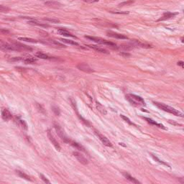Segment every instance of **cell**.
Instances as JSON below:
<instances>
[{"instance_id":"obj_28","label":"cell","mask_w":184,"mask_h":184,"mask_svg":"<svg viewBox=\"0 0 184 184\" xmlns=\"http://www.w3.org/2000/svg\"><path fill=\"white\" fill-rule=\"evenodd\" d=\"M134 3V1H132V0H127V1L126 2H123L122 3H120L119 5V7H124V6H130L131 5H132Z\"/></svg>"},{"instance_id":"obj_10","label":"cell","mask_w":184,"mask_h":184,"mask_svg":"<svg viewBox=\"0 0 184 184\" xmlns=\"http://www.w3.org/2000/svg\"><path fill=\"white\" fill-rule=\"evenodd\" d=\"M45 44H48L49 45H51L53 47H55V48H66L65 45H64L63 44H61L55 40H48V42H45Z\"/></svg>"},{"instance_id":"obj_4","label":"cell","mask_w":184,"mask_h":184,"mask_svg":"<svg viewBox=\"0 0 184 184\" xmlns=\"http://www.w3.org/2000/svg\"><path fill=\"white\" fill-rule=\"evenodd\" d=\"M54 127H55V131H56L57 134H58V136L61 138V140H63L65 142L69 143L70 140H69V138H68V137H67V136L65 135V134L64 131L63 130V129H62V128H61L58 124H54Z\"/></svg>"},{"instance_id":"obj_23","label":"cell","mask_w":184,"mask_h":184,"mask_svg":"<svg viewBox=\"0 0 184 184\" xmlns=\"http://www.w3.org/2000/svg\"><path fill=\"white\" fill-rule=\"evenodd\" d=\"M132 42H133V43H134V45H138V46H140V47H141V48H151V47H152V46H151V45H147V44H144V43H140L139 41H137V40H132Z\"/></svg>"},{"instance_id":"obj_36","label":"cell","mask_w":184,"mask_h":184,"mask_svg":"<svg viewBox=\"0 0 184 184\" xmlns=\"http://www.w3.org/2000/svg\"><path fill=\"white\" fill-rule=\"evenodd\" d=\"M22 58H20V57H15V58H11L10 60V61H20V60H22Z\"/></svg>"},{"instance_id":"obj_26","label":"cell","mask_w":184,"mask_h":184,"mask_svg":"<svg viewBox=\"0 0 184 184\" xmlns=\"http://www.w3.org/2000/svg\"><path fill=\"white\" fill-rule=\"evenodd\" d=\"M97 109H98L102 114H107V111H106L105 108H104L100 103H99V102L97 103Z\"/></svg>"},{"instance_id":"obj_9","label":"cell","mask_w":184,"mask_h":184,"mask_svg":"<svg viewBox=\"0 0 184 184\" xmlns=\"http://www.w3.org/2000/svg\"><path fill=\"white\" fill-rule=\"evenodd\" d=\"M73 155L76 157V159L81 162V163H82L83 165H87L88 163V160L86 158V157H84L81 153H79V152H73Z\"/></svg>"},{"instance_id":"obj_41","label":"cell","mask_w":184,"mask_h":184,"mask_svg":"<svg viewBox=\"0 0 184 184\" xmlns=\"http://www.w3.org/2000/svg\"><path fill=\"white\" fill-rule=\"evenodd\" d=\"M178 65H180L181 68H183V67H184V64H183V61H179V62H178Z\"/></svg>"},{"instance_id":"obj_31","label":"cell","mask_w":184,"mask_h":184,"mask_svg":"<svg viewBox=\"0 0 184 184\" xmlns=\"http://www.w3.org/2000/svg\"><path fill=\"white\" fill-rule=\"evenodd\" d=\"M36 107H37V109H38V111L40 112V113H43V114H45V109L43 108V107L41 106V105H40L39 104H38V103H36Z\"/></svg>"},{"instance_id":"obj_6","label":"cell","mask_w":184,"mask_h":184,"mask_svg":"<svg viewBox=\"0 0 184 184\" xmlns=\"http://www.w3.org/2000/svg\"><path fill=\"white\" fill-rule=\"evenodd\" d=\"M95 134L97 135V136L98 137V138L101 140V142H102L104 145H106V146H107V147H112V142H111L105 136L102 135V134H100L99 132H97V131H95Z\"/></svg>"},{"instance_id":"obj_32","label":"cell","mask_w":184,"mask_h":184,"mask_svg":"<svg viewBox=\"0 0 184 184\" xmlns=\"http://www.w3.org/2000/svg\"><path fill=\"white\" fill-rule=\"evenodd\" d=\"M19 123H20V125L25 130H27V125L26 124V122L24 121V120H20L19 121Z\"/></svg>"},{"instance_id":"obj_12","label":"cell","mask_w":184,"mask_h":184,"mask_svg":"<svg viewBox=\"0 0 184 184\" xmlns=\"http://www.w3.org/2000/svg\"><path fill=\"white\" fill-rule=\"evenodd\" d=\"M12 114L10 113V112L7 109H4L2 112V117L4 120L5 121H8L12 118Z\"/></svg>"},{"instance_id":"obj_27","label":"cell","mask_w":184,"mask_h":184,"mask_svg":"<svg viewBox=\"0 0 184 184\" xmlns=\"http://www.w3.org/2000/svg\"><path fill=\"white\" fill-rule=\"evenodd\" d=\"M20 40H22L25 42H27V43H38V41L35 39H32V38H19Z\"/></svg>"},{"instance_id":"obj_16","label":"cell","mask_w":184,"mask_h":184,"mask_svg":"<svg viewBox=\"0 0 184 184\" xmlns=\"http://www.w3.org/2000/svg\"><path fill=\"white\" fill-rule=\"evenodd\" d=\"M144 119H145L148 123H150V124H152V125H155V126H157V127H160V128H162V129H163V130H166V128H165L162 124H159V123H157L155 121H154V120H152V119H150V118L144 117Z\"/></svg>"},{"instance_id":"obj_25","label":"cell","mask_w":184,"mask_h":184,"mask_svg":"<svg viewBox=\"0 0 184 184\" xmlns=\"http://www.w3.org/2000/svg\"><path fill=\"white\" fill-rule=\"evenodd\" d=\"M60 40L63 43H67V44H69V45H76V46H78V43L73 41V40H67V39H63V38H61L60 39Z\"/></svg>"},{"instance_id":"obj_33","label":"cell","mask_w":184,"mask_h":184,"mask_svg":"<svg viewBox=\"0 0 184 184\" xmlns=\"http://www.w3.org/2000/svg\"><path fill=\"white\" fill-rule=\"evenodd\" d=\"M9 11V8L2 5H0V12H7Z\"/></svg>"},{"instance_id":"obj_18","label":"cell","mask_w":184,"mask_h":184,"mask_svg":"<svg viewBox=\"0 0 184 184\" xmlns=\"http://www.w3.org/2000/svg\"><path fill=\"white\" fill-rule=\"evenodd\" d=\"M36 57L39 58H41V59H45V60H48V59H52L53 57L51 56H49L48 55L45 54V53H43L42 52H38L36 54H35Z\"/></svg>"},{"instance_id":"obj_29","label":"cell","mask_w":184,"mask_h":184,"mask_svg":"<svg viewBox=\"0 0 184 184\" xmlns=\"http://www.w3.org/2000/svg\"><path fill=\"white\" fill-rule=\"evenodd\" d=\"M152 158L155 160V161H157V162H158L159 163H160V164H162V165H165V166H168V167H169L170 168V165H168V164H167L166 162H165L164 161H162V160H160L157 157H156V156H155L154 155H152Z\"/></svg>"},{"instance_id":"obj_5","label":"cell","mask_w":184,"mask_h":184,"mask_svg":"<svg viewBox=\"0 0 184 184\" xmlns=\"http://www.w3.org/2000/svg\"><path fill=\"white\" fill-rule=\"evenodd\" d=\"M77 68L79 69L81 71H83L87 73H91L94 72V70L92 69L88 64L86 63H79L77 65Z\"/></svg>"},{"instance_id":"obj_1","label":"cell","mask_w":184,"mask_h":184,"mask_svg":"<svg viewBox=\"0 0 184 184\" xmlns=\"http://www.w3.org/2000/svg\"><path fill=\"white\" fill-rule=\"evenodd\" d=\"M153 103H154V104L157 107H158L159 109H162V110H163L165 112H167L168 113L173 114L175 116L181 117H183V114L180 112L178 111L177 109H174V108H173V107H171L170 106L165 105V104H164L162 103H159V102H154Z\"/></svg>"},{"instance_id":"obj_19","label":"cell","mask_w":184,"mask_h":184,"mask_svg":"<svg viewBox=\"0 0 184 184\" xmlns=\"http://www.w3.org/2000/svg\"><path fill=\"white\" fill-rule=\"evenodd\" d=\"M36 59L32 58V57H27V58H22V62H24L26 64H32V63H34L35 62H36Z\"/></svg>"},{"instance_id":"obj_17","label":"cell","mask_w":184,"mask_h":184,"mask_svg":"<svg viewBox=\"0 0 184 184\" xmlns=\"http://www.w3.org/2000/svg\"><path fill=\"white\" fill-rule=\"evenodd\" d=\"M58 32L61 35H63V36H65V37H71V38H76V36H74L73 35H72L71 33H70L68 31H67L66 30H64V29H58Z\"/></svg>"},{"instance_id":"obj_7","label":"cell","mask_w":184,"mask_h":184,"mask_svg":"<svg viewBox=\"0 0 184 184\" xmlns=\"http://www.w3.org/2000/svg\"><path fill=\"white\" fill-rule=\"evenodd\" d=\"M48 138H49V140H50V142H52V144L54 145V147H55V149L57 150H58V151H60V145H59V143L58 142V141L54 138V137H53V135H52V133L50 132V130H48Z\"/></svg>"},{"instance_id":"obj_38","label":"cell","mask_w":184,"mask_h":184,"mask_svg":"<svg viewBox=\"0 0 184 184\" xmlns=\"http://www.w3.org/2000/svg\"><path fill=\"white\" fill-rule=\"evenodd\" d=\"M112 12L115 13V14H123V15L129 14V12Z\"/></svg>"},{"instance_id":"obj_37","label":"cell","mask_w":184,"mask_h":184,"mask_svg":"<svg viewBox=\"0 0 184 184\" xmlns=\"http://www.w3.org/2000/svg\"><path fill=\"white\" fill-rule=\"evenodd\" d=\"M40 178H41V179L45 182V183H50V182L43 175H42V174H40Z\"/></svg>"},{"instance_id":"obj_11","label":"cell","mask_w":184,"mask_h":184,"mask_svg":"<svg viewBox=\"0 0 184 184\" xmlns=\"http://www.w3.org/2000/svg\"><path fill=\"white\" fill-rule=\"evenodd\" d=\"M178 13H175V12H166V13H164L162 17H160L158 21H163V20H169L170 18H173L174 17L175 15H177Z\"/></svg>"},{"instance_id":"obj_30","label":"cell","mask_w":184,"mask_h":184,"mask_svg":"<svg viewBox=\"0 0 184 184\" xmlns=\"http://www.w3.org/2000/svg\"><path fill=\"white\" fill-rule=\"evenodd\" d=\"M120 117H122V119H124V121H125L126 122H127V123H128L129 124H130V125H135V124H133V123H132V122H131V121H130V119H129L128 117H127L126 116H124V115H122V114H121V115H120Z\"/></svg>"},{"instance_id":"obj_22","label":"cell","mask_w":184,"mask_h":184,"mask_svg":"<svg viewBox=\"0 0 184 184\" xmlns=\"http://www.w3.org/2000/svg\"><path fill=\"white\" fill-rule=\"evenodd\" d=\"M28 23L30 24V25H37V26H40V27L41 26V27H49V25L40 23V22H38L35 20H32V21H29Z\"/></svg>"},{"instance_id":"obj_34","label":"cell","mask_w":184,"mask_h":184,"mask_svg":"<svg viewBox=\"0 0 184 184\" xmlns=\"http://www.w3.org/2000/svg\"><path fill=\"white\" fill-rule=\"evenodd\" d=\"M44 20L48 21V22H53V23H58V22H60L58 20H56V19H51V18H44Z\"/></svg>"},{"instance_id":"obj_2","label":"cell","mask_w":184,"mask_h":184,"mask_svg":"<svg viewBox=\"0 0 184 184\" xmlns=\"http://www.w3.org/2000/svg\"><path fill=\"white\" fill-rule=\"evenodd\" d=\"M127 99L132 104L135 105V106H145V102L144 101V99L137 95L135 94H127L126 96Z\"/></svg>"},{"instance_id":"obj_42","label":"cell","mask_w":184,"mask_h":184,"mask_svg":"<svg viewBox=\"0 0 184 184\" xmlns=\"http://www.w3.org/2000/svg\"><path fill=\"white\" fill-rule=\"evenodd\" d=\"M83 1L86 2H94L93 0H83Z\"/></svg>"},{"instance_id":"obj_8","label":"cell","mask_w":184,"mask_h":184,"mask_svg":"<svg viewBox=\"0 0 184 184\" xmlns=\"http://www.w3.org/2000/svg\"><path fill=\"white\" fill-rule=\"evenodd\" d=\"M107 35H108V36L112 37V38H117V39H121V40L128 39V38H127V36H125L124 35L119 34V33H117V32H112V31H111V30L107 31Z\"/></svg>"},{"instance_id":"obj_3","label":"cell","mask_w":184,"mask_h":184,"mask_svg":"<svg viewBox=\"0 0 184 184\" xmlns=\"http://www.w3.org/2000/svg\"><path fill=\"white\" fill-rule=\"evenodd\" d=\"M0 49L4 51H19L15 44H9L0 40Z\"/></svg>"},{"instance_id":"obj_35","label":"cell","mask_w":184,"mask_h":184,"mask_svg":"<svg viewBox=\"0 0 184 184\" xmlns=\"http://www.w3.org/2000/svg\"><path fill=\"white\" fill-rule=\"evenodd\" d=\"M53 111L54 112V113L55 114V115H59L60 114V109H59V108L58 107H53Z\"/></svg>"},{"instance_id":"obj_14","label":"cell","mask_w":184,"mask_h":184,"mask_svg":"<svg viewBox=\"0 0 184 184\" xmlns=\"http://www.w3.org/2000/svg\"><path fill=\"white\" fill-rule=\"evenodd\" d=\"M14 44L17 46V48H18V50H19V51H22V50H32V48H31L30 47L27 46V45H25L20 44V43H14Z\"/></svg>"},{"instance_id":"obj_40","label":"cell","mask_w":184,"mask_h":184,"mask_svg":"<svg viewBox=\"0 0 184 184\" xmlns=\"http://www.w3.org/2000/svg\"><path fill=\"white\" fill-rule=\"evenodd\" d=\"M120 55H122V56H124V57H128V56H130V54L129 53H121Z\"/></svg>"},{"instance_id":"obj_24","label":"cell","mask_w":184,"mask_h":184,"mask_svg":"<svg viewBox=\"0 0 184 184\" xmlns=\"http://www.w3.org/2000/svg\"><path fill=\"white\" fill-rule=\"evenodd\" d=\"M16 173H17L20 178H24V179H25V180H30V178L27 174H25V173H23V172H22V171H20V170H16Z\"/></svg>"},{"instance_id":"obj_13","label":"cell","mask_w":184,"mask_h":184,"mask_svg":"<svg viewBox=\"0 0 184 184\" xmlns=\"http://www.w3.org/2000/svg\"><path fill=\"white\" fill-rule=\"evenodd\" d=\"M88 47L90 48L94 49V50H96V51H97V52L102 53H105V54H109V53L107 50H105V49H104V48H99V47L97 46V45H88Z\"/></svg>"},{"instance_id":"obj_15","label":"cell","mask_w":184,"mask_h":184,"mask_svg":"<svg viewBox=\"0 0 184 184\" xmlns=\"http://www.w3.org/2000/svg\"><path fill=\"white\" fill-rule=\"evenodd\" d=\"M122 174H123V175L128 180H130V182H132V183H140V182L139 181V180H137L136 178H135L134 177H132V176H131L129 173H122Z\"/></svg>"},{"instance_id":"obj_21","label":"cell","mask_w":184,"mask_h":184,"mask_svg":"<svg viewBox=\"0 0 184 184\" xmlns=\"http://www.w3.org/2000/svg\"><path fill=\"white\" fill-rule=\"evenodd\" d=\"M69 143L74 147H76V149L79 150H81V151H85L84 150V148L83 147V146H81L80 144L77 143L76 142H74V141H72V140H70Z\"/></svg>"},{"instance_id":"obj_39","label":"cell","mask_w":184,"mask_h":184,"mask_svg":"<svg viewBox=\"0 0 184 184\" xmlns=\"http://www.w3.org/2000/svg\"><path fill=\"white\" fill-rule=\"evenodd\" d=\"M0 33L5 34V33H9V31L5 30V29H0Z\"/></svg>"},{"instance_id":"obj_20","label":"cell","mask_w":184,"mask_h":184,"mask_svg":"<svg viewBox=\"0 0 184 184\" xmlns=\"http://www.w3.org/2000/svg\"><path fill=\"white\" fill-rule=\"evenodd\" d=\"M45 5L46 6H48V7H59L60 6V4L57 2H54V1H50V2H45Z\"/></svg>"}]
</instances>
